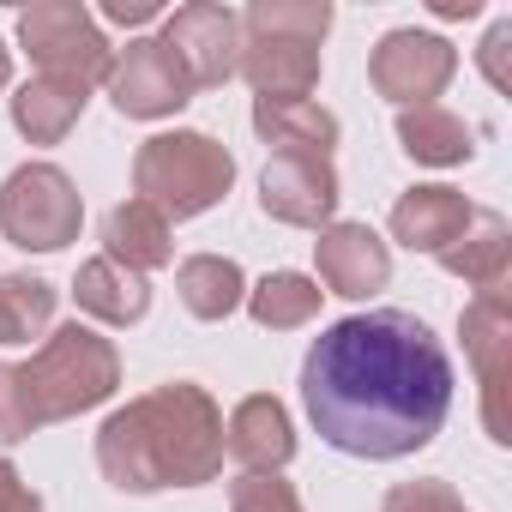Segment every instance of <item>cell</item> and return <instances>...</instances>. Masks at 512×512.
<instances>
[{
    "mask_svg": "<svg viewBox=\"0 0 512 512\" xmlns=\"http://www.w3.org/2000/svg\"><path fill=\"white\" fill-rule=\"evenodd\" d=\"M302 404L350 458H410L452 410V362L440 338L404 314L374 308L326 326L302 362Z\"/></svg>",
    "mask_w": 512,
    "mask_h": 512,
    "instance_id": "cell-1",
    "label": "cell"
},
{
    "mask_svg": "<svg viewBox=\"0 0 512 512\" xmlns=\"http://www.w3.org/2000/svg\"><path fill=\"white\" fill-rule=\"evenodd\" d=\"M97 464L121 494L199 488L223 470V410L205 386L169 380L97 428Z\"/></svg>",
    "mask_w": 512,
    "mask_h": 512,
    "instance_id": "cell-2",
    "label": "cell"
},
{
    "mask_svg": "<svg viewBox=\"0 0 512 512\" xmlns=\"http://www.w3.org/2000/svg\"><path fill=\"white\" fill-rule=\"evenodd\" d=\"M332 31L326 0H253L241 13V67L260 97H308L320 85V37Z\"/></svg>",
    "mask_w": 512,
    "mask_h": 512,
    "instance_id": "cell-3",
    "label": "cell"
},
{
    "mask_svg": "<svg viewBox=\"0 0 512 512\" xmlns=\"http://www.w3.org/2000/svg\"><path fill=\"white\" fill-rule=\"evenodd\" d=\"M235 181V157L211 133H157L133 157V193L169 223L211 211Z\"/></svg>",
    "mask_w": 512,
    "mask_h": 512,
    "instance_id": "cell-4",
    "label": "cell"
},
{
    "mask_svg": "<svg viewBox=\"0 0 512 512\" xmlns=\"http://www.w3.org/2000/svg\"><path fill=\"white\" fill-rule=\"evenodd\" d=\"M19 374H25V386H31V404H37V416L43 422H67V416H79V410H97L103 398H115V386H121V356H115V344L103 338V332H91V326H55L49 338H43V350L31 356V362H19Z\"/></svg>",
    "mask_w": 512,
    "mask_h": 512,
    "instance_id": "cell-5",
    "label": "cell"
},
{
    "mask_svg": "<svg viewBox=\"0 0 512 512\" xmlns=\"http://www.w3.org/2000/svg\"><path fill=\"white\" fill-rule=\"evenodd\" d=\"M79 223H85V199L73 175L55 163H25L0 187V235L25 253H55L79 241Z\"/></svg>",
    "mask_w": 512,
    "mask_h": 512,
    "instance_id": "cell-6",
    "label": "cell"
},
{
    "mask_svg": "<svg viewBox=\"0 0 512 512\" xmlns=\"http://www.w3.org/2000/svg\"><path fill=\"white\" fill-rule=\"evenodd\" d=\"M19 43L31 49V61L49 73V79H73V85H103L109 67H115V49L103 43L97 19L73 0H43V7H25L19 13Z\"/></svg>",
    "mask_w": 512,
    "mask_h": 512,
    "instance_id": "cell-7",
    "label": "cell"
},
{
    "mask_svg": "<svg viewBox=\"0 0 512 512\" xmlns=\"http://www.w3.org/2000/svg\"><path fill=\"white\" fill-rule=\"evenodd\" d=\"M452 73H458V55H452V43L434 37V31H386L380 49H374V61H368L374 91H380L386 103H398V109L434 103V97L452 85Z\"/></svg>",
    "mask_w": 512,
    "mask_h": 512,
    "instance_id": "cell-8",
    "label": "cell"
},
{
    "mask_svg": "<svg viewBox=\"0 0 512 512\" xmlns=\"http://www.w3.org/2000/svg\"><path fill=\"white\" fill-rule=\"evenodd\" d=\"M464 356L476 362V380H482V428L488 440H512V422H506V374H512V296L506 290H482L464 320Z\"/></svg>",
    "mask_w": 512,
    "mask_h": 512,
    "instance_id": "cell-9",
    "label": "cell"
},
{
    "mask_svg": "<svg viewBox=\"0 0 512 512\" xmlns=\"http://www.w3.org/2000/svg\"><path fill=\"white\" fill-rule=\"evenodd\" d=\"M163 49L187 67L193 91H211V85H229L235 67H241V19L217 0H193V7L169 13L163 25Z\"/></svg>",
    "mask_w": 512,
    "mask_h": 512,
    "instance_id": "cell-10",
    "label": "cell"
},
{
    "mask_svg": "<svg viewBox=\"0 0 512 512\" xmlns=\"http://www.w3.org/2000/svg\"><path fill=\"white\" fill-rule=\"evenodd\" d=\"M103 85H109L115 109L133 115V121H163V115H175V109L193 97V79H187V67L163 49V37L127 43V49L115 55V67H109Z\"/></svg>",
    "mask_w": 512,
    "mask_h": 512,
    "instance_id": "cell-11",
    "label": "cell"
},
{
    "mask_svg": "<svg viewBox=\"0 0 512 512\" xmlns=\"http://www.w3.org/2000/svg\"><path fill=\"white\" fill-rule=\"evenodd\" d=\"M314 260H320V290L344 296V302H368L374 290L392 284V247L368 229V223H326L314 241Z\"/></svg>",
    "mask_w": 512,
    "mask_h": 512,
    "instance_id": "cell-12",
    "label": "cell"
},
{
    "mask_svg": "<svg viewBox=\"0 0 512 512\" xmlns=\"http://www.w3.org/2000/svg\"><path fill=\"white\" fill-rule=\"evenodd\" d=\"M260 211L296 229H326L338 211V169L332 157H272L260 175Z\"/></svg>",
    "mask_w": 512,
    "mask_h": 512,
    "instance_id": "cell-13",
    "label": "cell"
},
{
    "mask_svg": "<svg viewBox=\"0 0 512 512\" xmlns=\"http://www.w3.org/2000/svg\"><path fill=\"white\" fill-rule=\"evenodd\" d=\"M223 452L235 464H247V476H278L290 458H296V428H290V410L272 398V392H253L229 410L223 422Z\"/></svg>",
    "mask_w": 512,
    "mask_h": 512,
    "instance_id": "cell-14",
    "label": "cell"
},
{
    "mask_svg": "<svg viewBox=\"0 0 512 512\" xmlns=\"http://www.w3.org/2000/svg\"><path fill=\"white\" fill-rule=\"evenodd\" d=\"M476 205L458 193V187H410L398 205H392V235L410 247V253H440L470 229Z\"/></svg>",
    "mask_w": 512,
    "mask_h": 512,
    "instance_id": "cell-15",
    "label": "cell"
},
{
    "mask_svg": "<svg viewBox=\"0 0 512 512\" xmlns=\"http://www.w3.org/2000/svg\"><path fill=\"white\" fill-rule=\"evenodd\" d=\"M253 133L278 157H332L338 115L320 109L314 97H253Z\"/></svg>",
    "mask_w": 512,
    "mask_h": 512,
    "instance_id": "cell-16",
    "label": "cell"
},
{
    "mask_svg": "<svg viewBox=\"0 0 512 512\" xmlns=\"http://www.w3.org/2000/svg\"><path fill=\"white\" fill-rule=\"evenodd\" d=\"M73 296H79V308H85L91 320H103V326H139L145 308H151V284H145V272L109 260V253H97V260L79 266Z\"/></svg>",
    "mask_w": 512,
    "mask_h": 512,
    "instance_id": "cell-17",
    "label": "cell"
},
{
    "mask_svg": "<svg viewBox=\"0 0 512 512\" xmlns=\"http://www.w3.org/2000/svg\"><path fill=\"white\" fill-rule=\"evenodd\" d=\"M440 266L452 278H464L476 296L482 290H506V272H512V229H506V217L500 211H476L470 229L440 253Z\"/></svg>",
    "mask_w": 512,
    "mask_h": 512,
    "instance_id": "cell-18",
    "label": "cell"
},
{
    "mask_svg": "<svg viewBox=\"0 0 512 512\" xmlns=\"http://www.w3.org/2000/svg\"><path fill=\"white\" fill-rule=\"evenodd\" d=\"M103 253L121 260V266H133V272H157V266L175 260V229L145 199H127V205H115L103 217Z\"/></svg>",
    "mask_w": 512,
    "mask_h": 512,
    "instance_id": "cell-19",
    "label": "cell"
},
{
    "mask_svg": "<svg viewBox=\"0 0 512 512\" xmlns=\"http://www.w3.org/2000/svg\"><path fill=\"white\" fill-rule=\"evenodd\" d=\"M85 97H91L85 85L37 73V79H25V85H19V97H13V127H19L31 145H61V139L79 127Z\"/></svg>",
    "mask_w": 512,
    "mask_h": 512,
    "instance_id": "cell-20",
    "label": "cell"
},
{
    "mask_svg": "<svg viewBox=\"0 0 512 512\" xmlns=\"http://www.w3.org/2000/svg\"><path fill=\"white\" fill-rule=\"evenodd\" d=\"M175 296L193 320H229L247 302V278L223 253H193V260L175 266Z\"/></svg>",
    "mask_w": 512,
    "mask_h": 512,
    "instance_id": "cell-21",
    "label": "cell"
},
{
    "mask_svg": "<svg viewBox=\"0 0 512 512\" xmlns=\"http://www.w3.org/2000/svg\"><path fill=\"white\" fill-rule=\"evenodd\" d=\"M470 139H476V133H470L452 109H440V103L398 109V145H404V157H416V163H434V169L464 163V157L476 151Z\"/></svg>",
    "mask_w": 512,
    "mask_h": 512,
    "instance_id": "cell-22",
    "label": "cell"
},
{
    "mask_svg": "<svg viewBox=\"0 0 512 512\" xmlns=\"http://www.w3.org/2000/svg\"><path fill=\"white\" fill-rule=\"evenodd\" d=\"M320 284L314 278H302V272H272V278H260L247 290V314H253V326H266V332H296V326H308L314 314H320Z\"/></svg>",
    "mask_w": 512,
    "mask_h": 512,
    "instance_id": "cell-23",
    "label": "cell"
},
{
    "mask_svg": "<svg viewBox=\"0 0 512 512\" xmlns=\"http://www.w3.org/2000/svg\"><path fill=\"white\" fill-rule=\"evenodd\" d=\"M49 326H55V284L25 278V272L0 278V344L19 350L31 338H49Z\"/></svg>",
    "mask_w": 512,
    "mask_h": 512,
    "instance_id": "cell-24",
    "label": "cell"
},
{
    "mask_svg": "<svg viewBox=\"0 0 512 512\" xmlns=\"http://www.w3.org/2000/svg\"><path fill=\"white\" fill-rule=\"evenodd\" d=\"M43 428L37 404H31V386L19 374V362H0V446H19Z\"/></svg>",
    "mask_w": 512,
    "mask_h": 512,
    "instance_id": "cell-25",
    "label": "cell"
},
{
    "mask_svg": "<svg viewBox=\"0 0 512 512\" xmlns=\"http://www.w3.org/2000/svg\"><path fill=\"white\" fill-rule=\"evenodd\" d=\"M229 512H302V494L284 476H241L229 488Z\"/></svg>",
    "mask_w": 512,
    "mask_h": 512,
    "instance_id": "cell-26",
    "label": "cell"
},
{
    "mask_svg": "<svg viewBox=\"0 0 512 512\" xmlns=\"http://www.w3.org/2000/svg\"><path fill=\"white\" fill-rule=\"evenodd\" d=\"M380 512H470V506L452 494V482L422 476V482H398V488L386 494V506H380Z\"/></svg>",
    "mask_w": 512,
    "mask_h": 512,
    "instance_id": "cell-27",
    "label": "cell"
},
{
    "mask_svg": "<svg viewBox=\"0 0 512 512\" xmlns=\"http://www.w3.org/2000/svg\"><path fill=\"white\" fill-rule=\"evenodd\" d=\"M506 49H512V19H500V25L482 37V73H488V85H494V91H506V85H512V73H506Z\"/></svg>",
    "mask_w": 512,
    "mask_h": 512,
    "instance_id": "cell-28",
    "label": "cell"
},
{
    "mask_svg": "<svg viewBox=\"0 0 512 512\" xmlns=\"http://www.w3.org/2000/svg\"><path fill=\"white\" fill-rule=\"evenodd\" d=\"M0 512H43V494L13 470V458H0Z\"/></svg>",
    "mask_w": 512,
    "mask_h": 512,
    "instance_id": "cell-29",
    "label": "cell"
},
{
    "mask_svg": "<svg viewBox=\"0 0 512 512\" xmlns=\"http://www.w3.org/2000/svg\"><path fill=\"white\" fill-rule=\"evenodd\" d=\"M103 19H109V25H151V19H157V7H145V0H139V7H127V0H109Z\"/></svg>",
    "mask_w": 512,
    "mask_h": 512,
    "instance_id": "cell-30",
    "label": "cell"
},
{
    "mask_svg": "<svg viewBox=\"0 0 512 512\" xmlns=\"http://www.w3.org/2000/svg\"><path fill=\"white\" fill-rule=\"evenodd\" d=\"M434 13L440 19H476L482 7H476V0H434Z\"/></svg>",
    "mask_w": 512,
    "mask_h": 512,
    "instance_id": "cell-31",
    "label": "cell"
},
{
    "mask_svg": "<svg viewBox=\"0 0 512 512\" xmlns=\"http://www.w3.org/2000/svg\"><path fill=\"white\" fill-rule=\"evenodd\" d=\"M7 79H13V49L0 43V91H7Z\"/></svg>",
    "mask_w": 512,
    "mask_h": 512,
    "instance_id": "cell-32",
    "label": "cell"
}]
</instances>
